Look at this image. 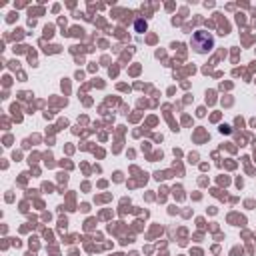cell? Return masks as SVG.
<instances>
[{
    "label": "cell",
    "mask_w": 256,
    "mask_h": 256,
    "mask_svg": "<svg viewBox=\"0 0 256 256\" xmlns=\"http://www.w3.org/2000/svg\"><path fill=\"white\" fill-rule=\"evenodd\" d=\"M192 48L198 52V54H208L212 48H214V36L206 30H196L192 34V40H190Z\"/></svg>",
    "instance_id": "1"
},
{
    "label": "cell",
    "mask_w": 256,
    "mask_h": 256,
    "mask_svg": "<svg viewBox=\"0 0 256 256\" xmlns=\"http://www.w3.org/2000/svg\"><path fill=\"white\" fill-rule=\"evenodd\" d=\"M134 28H136V32H144V30H146V22H144L142 18H138V20L134 22Z\"/></svg>",
    "instance_id": "2"
}]
</instances>
